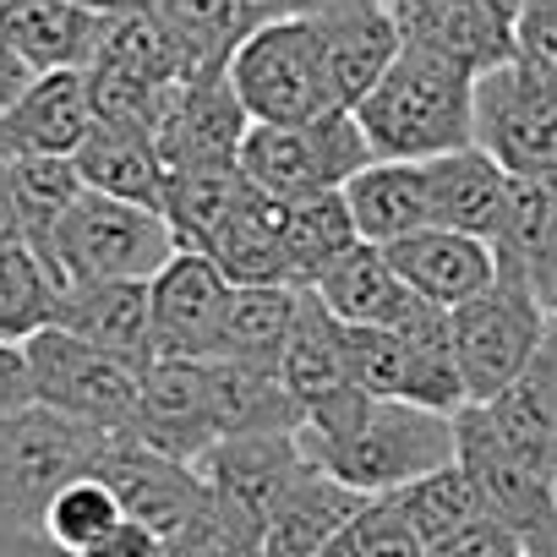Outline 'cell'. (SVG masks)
Wrapping results in <instances>:
<instances>
[{"instance_id": "cell-38", "label": "cell", "mask_w": 557, "mask_h": 557, "mask_svg": "<svg viewBox=\"0 0 557 557\" xmlns=\"http://www.w3.org/2000/svg\"><path fill=\"white\" fill-rule=\"evenodd\" d=\"M334 557H426L416 524L405 519L399 497H367L361 513L334 535Z\"/></svg>"}, {"instance_id": "cell-30", "label": "cell", "mask_w": 557, "mask_h": 557, "mask_svg": "<svg viewBox=\"0 0 557 557\" xmlns=\"http://www.w3.org/2000/svg\"><path fill=\"white\" fill-rule=\"evenodd\" d=\"M278 224H285V202L262 191H246L224 224L202 240V251L224 268L230 285H285V257H278Z\"/></svg>"}, {"instance_id": "cell-1", "label": "cell", "mask_w": 557, "mask_h": 557, "mask_svg": "<svg viewBox=\"0 0 557 557\" xmlns=\"http://www.w3.org/2000/svg\"><path fill=\"white\" fill-rule=\"evenodd\" d=\"M377 159L426 164L475 143V77L421 45H405L377 88L356 104Z\"/></svg>"}, {"instance_id": "cell-12", "label": "cell", "mask_w": 557, "mask_h": 557, "mask_svg": "<svg viewBox=\"0 0 557 557\" xmlns=\"http://www.w3.org/2000/svg\"><path fill=\"white\" fill-rule=\"evenodd\" d=\"M235 285L208 251L181 246L153 278H148V301H153V350L175 361H219L224 318H230Z\"/></svg>"}, {"instance_id": "cell-23", "label": "cell", "mask_w": 557, "mask_h": 557, "mask_svg": "<svg viewBox=\"0 0 557 557\" xmlns=\"http://www.w3.org/2000/svg\"><path fill=\"white\" fill-rule=\"evenodd\" d=\"M361 492H350L339 475H329L318 459L301 470V481L290 486V497L273 508V519L257 535L262 557H323L334 546V535L361 513Z\"/></svg>"}, {"instance_id": "cell-14", "label": "cell", "mask_w": 557, "mask_h": 557, "mask_svg": "<svg viewBox=\"0 0 557 557\" xmlns=\"http://www.w3.org/2000/svg\"><path fill=\"white\" fill-rule=\"evenodd\" d=\"M307 17L318 28V50H323L334 104L356 110L377 88V77L394 66V55L405 50V28H399L394 0H318Z\"/></svg>"}, {"instance_id": "cell-21", "label": "cell", "mask_w": 557, "mask_h": 557, "mask_svg": "<svg viewBox=\"0 0 557 557\" xmlns=\"http://www.w3.org/2000/svg\"><path fill=\"white\" fill-rule=\"evenodd\" d=\"M94 94L88 72H45L34 88L12 104V115L0 121V153H39V159H77V148L94 132Z\"/></svg>"}, {"instance_id": "cell-34", "label": "cell", "mask_w": 557, "mask_h": 557, "mask_svg": "<svg viewBox=\"0 0 557 557\" xmlns=\"http://www.w3.org/2000/svg\"><path fill=\"white\" fill-rule=\"evenodd\" d=\"M12 181H17V208H23V240L45 257L50 268V246L55 230L66 219V208L88 191L77 175V159H39V153H17L12 159Z\"/></svg>"}, {"instance_id": "cell-36", "label": "cell", "mask_w": 557, "mask_h": 557, "mask_svg": "<svg viewBox=\"0 0 557 557\" xmlns=\"http://www.w3.org/2000/svg\"><path fill=\"white\" fill-rule=\"evenodd\" d=\"M121 519H126L121 497L104 486V475L88 470V475L66 481V486L55 492V503L45 508V541H50L55 552H66V557H83V552H94Z\"/></svg>"}, {"instance_id": "cell-42", "label": "cell", "mask_w": 557, "mask_h": 557, "mask_svg": "<svg viewBox=\"0 0 557 557\" xmlns=\"http://www.w3.org/2000/svg\"><path fill=\"white\" fill-rule=\"evenodd\" d=\"M39 394H34V367H28V350L0 339V416H17V410H34Z\"/></svg>"}, {"instance_id": "cell-31", "label": "cell", "mask_w": 557, "mask_h": 557, "mask_svg": "<svg viewBox=\"0 0 557 557\" xmlns=\"http://www.w3.org/2000/svg\"><path fill=\"white\" fill-rule=\"evenodd\" d=\"M88 66L126 72V77H143V83H186L191 77L181 45L170 39V28L153 12H104Z\"/></svg>"}, {"instance_id": "cell-32", "label": "cell", "mask_w": 557, "mask_h": 557, "mask_svg": "<svg viewBox=\"0 0 557 557\" xmlns=\"http://www.w3.org/2000/svg\"><path fill=\"white\" fill-rule=\"evenodd\" d=\"M388 497H399V508H405V519L416 524L426 557H432L437 546H448L454 535H465L475 519L492 513L486 497H481V486H475V475H470L459 459L443 465V470H432V475H421V481H410L405 492H388Z\"/></svg>"}, {"instance_id": "cell-18", "label": "cell", "mask_w": 557, "mask_h": 557, "mask_svg": "<svg viewBox=\"0 0 557 557\" xmlns=\"http://www.w3.org/2000/svg\"><path fill=\"white\" fill-rule=\"evenodd\" d=\"M55 329L77 334L83 345L132 361L148 372L159 361L153 350V301L143 278H104V285H66L55 307Z\"/></svg>"}, {"instance_id": "cell-49", "label": "cell", "mask_w": 557, "mask_h": 557, "mask_svg": "<svg viewBox=\"0 0 557 557\" xmlns=\"http://www.w3.org/2000/svg\"><path fill=\"white\" fill-rule=\"evenodd\" d=\"M323 557H334V552H323Z\"/></svg>"}, {"instance_id": "cell-3", "label": "cell", "mask_w": 557, "mask_h": 557, "mask_svg": "<svg viewBox=\"0 0 557 557\" xmlns=\"http://www.w3.org/2000/svg\"><path fill=\"white\" fill-rule=\"evenodd\" d=\"M307 454L329 475H339L350 492L388 497V492H405L410 481L454 465L459 432H454V416H443V410L405 405V399H372L367 416L339 443H318Z\"/></svg>"}, {"instance_id": "cell-22", "label": "cell", "mask_w": 557, "mask_h": 557, "mask_svg": "<svg viewBox=\"0 0 557 557\" xmlns=\"http://www.w3.org/2000/svg\"><path fill=\"white\" fill-rule=\"evenodd\" d=\"M99 17L83 0H0V39H7L39 77L88 72L99 45Z\"/></svg>"}, {"instance_id": "cell-16", "label": "cell", "mask_w": 557, "mask_h": 557, "mask_svg": "<svg viewBox=\"0 0 557 557\" xmlns=\"http://www.w3.org/2000/svg\"><path fill=\"white\" fill-rule=\"evenodd\" d=\"M251 132L246 104L230 88V72H202L175 88V104L159 126L164 170H197V164H240V143Z\"/></svg>"}, {"instance_id": "cell-41", "label": "cell", "mask_w": 557, "mask_h": 557, "mask_svg": "<svg viewBox=\"0 0 557 557\" xmlns=\"http://www.w3.org/2000/svg\"><path fill=\"white\" fill-rule=\"evenodd\" d=\"M432 557H524V546H519V535H513L497 513H486V519H475L465 535H454L448 546H437Z\"/></svg>"}, {"instance_id": "cell-6", "label": "cell", "mask_w": 557, "mask_h": 557, "mask_svg": "<svg viewBox=\"0 0 557 557\" xmlns=\"http://www.w3.org/2000/svg\"><path fill=\"white\" fill-rule=\"evenodd\" d=\"M34 367V394L45 410L99 432V437H132L137 432V405H143V372L121 356H104L83 345L66 329H45L28 345Z\"/></svg>"}, {"instance_id": "cell-4", "label": "cell", "mask_w": 557, "mask_h": 557, "mask_svg": "<svg viewBox=\"0 0 557 557\" xmlns=\"http://www.w3.org/2000/svg\"><path fill=\"white\" fill-rule=\"evenodd\" d=\"M367 164H377L356 110H323L312 121H251L240 143V175L251 191L273 202H307L323 191H345Z\"/></svg>"}, {"instance_id": "cell-39", "label": "cell", "mask_w": 557, "mask_h": 557, "mask_svg": "<svg viewBox=\"0 0 557 557\" xmlns=\"http://www.w3.org/2000/svg\"><path fill=\"white\" fill-rule=\"evenodd\" d=\"M164 557H262V552H257V535L251 530H240L235 519H224L208 503L202 519H191L181 535L164 541Z\"/></svg>"}, {"instance_id": "cell-40", "label": "cell", "mask_w": 557, "mask_h": 557, "mask_svg": "<svg viewBox=\"0 0 557 557\" xmlns=\"http://www.w3.org/2000/svg\"><path fill=\"white\" fill-rule=\"evenodd\" d=\"M513 61L557 83V0H530L513 17Z\"/></svg>"}, {"instance_id": "cell-45", "label": "cell", "mask_w": 557, "mask_h": 557, "mask_svg": "<svg viewBox=\"0 0 557 557\" xmlns=\"http://www.w3.org/2000/svg\"><path fill=\"white\" fill-rule=\"evenodd\" d=\"M34 77H39V72H34V66H28L7 39H0V121H7V115H12V104L34 88Z\"/></svg>"}, {"instance_id": "cell-35", "label": "cell", "mask_w": 557, "mask_h": 557, "mask_svg": "<svg viewBox=\"0 0 557 557\" xmlns=\"http://www.w3.org/2000/svg\"><path fill=\"white\" fill-rule=\"evenodd\" d=\"M148 12L170 28V39L181 45V55L191 66V77L224 72L230 55H235V45L246 39L235 0H153Z\"/></svg>"}, {"instance_id": "cell-29", "label": "cell", "mask_w": 557, "mask_h": 557, "mask_svg": "<svg viewBox=\"0 0 557 557\" xmlns=\"http://www.w3.org/2000/svg\"><path fill=\"white\" fill-rule=\"evenodd\" d=\"M296 318H301V290H290V285H235L224 339H219V361L278 377V361H285Z\"/></svg>"}, {"instance_id": "cell-46", "label": "cell", "mask_w": 557, "mask_h": 557, "mask_svg": "<svg viewBox=\"0 0 557 557\" xmlns=\"http://www.w3.org/2000/svg\"><path fill=\"white\" fill-rule=\"evenodd\" d=\"M23 240V208H17V181H12V159L0 153V246Z\"/></svg>"}, {"instance_id": "cell-9", "label": "cell", "mask_w": 557, "mask_h": 557, "mask_svg": "<svg viewBox=\"0 0 557 557\" xmlns=\"http://www.w3.org/2000/svg\"><path fill=\"white\" fill-rule=\"evenodd\" d=\"M475 148L513 181H557V83L503 61L475 77Z\"/></svg>"}, {"instance_id": "cell-24", "label": "cell", "mask_w": 557, "mask_h": 557, "mask_svg": "<svg viewBox=\"0 0 557 557\" xmlns=\"http://www.w3.org/2000/svg\"><path fill=\"white\" fill-rule=\"evenodd\" d=\"M426 181H432V213H437L443 230L481 235V240L503 235V219H508V202H513V175L492 153H481L470 143L459 153L426 159Z\"/></svg>"}, {"instance_id": "cell-5", "label": "cell", "mask_w": 557, "mask_h": 557, "mask_svg": "<svg viewBox=\"0 0 557 557\" xmlns=\"http://www.w3.org/2000/svg\"><path fill=\"white\" fill-rule=\"evenodd\" d=\"M181 251L175 224L159 208L83 191L50 246V273L66 285H104V278H148Z\"/></svg>"}, {"instance_id": "cell-11", "label": "cell", "mask_w": 557, "mask_h": 557, "mask_svg": "<svg viewBox=\"0 0 557 557\" xmlns=\"http://www.w3.org/2000/svg\"><path fill=\"white\" fill-rule=\"evenodd\" d=\"M312 465L301 432H246V437H224L213 443L197 470L213 492V508L224 519H235L240 530L262 535V524L273 519V508L290 497V486L301 481V470Z\"/></svg>"}, {"instance_id": "cell-26", "label": "cell", "mask_w": 557, "mask_h": 557, "mask_svg": "<svg viewBox=\"0 0 557 557\" xmlns=\"http://www.w3.org/2000/svg\"><path fill=\"white\" fill-rule=\"evenodd\" d=\"M356 235L372 246H394L405 235H421L437 224L432 213V181L426 164H399V159H377L367 164L350 186H345Z\"/></svg>"}, {"instance_id": "cell-7", "label": "cell", "mask_w": 557, "mask_h": 557, "mask_svg": "<svg viewBox=\"0 0 557 557\" xmlns=\"http://www.w3.org/2000/svg\"><path fill=\"white\" fill-rule=\"evenodd\" d=\"M454 318V345H459V372H465V394L470 405L497 399L546 345L552 318L535 301V290L524 285L519 273H503L465 307L448 312Z\"/></svg>"}, {"instance_id": "cell-8", "label": "cell", "mask_w": 557, "mask_h": 557, "mask_svg": "<svg viewBox=\"0 0 557 557\" xmlns=\"http://www.w3.org/2000/svg\"><path fill=\"white\" fill-rule=\"evenodd\" d=\"M230 88L246 104L251 121H312L323 110H339L329 94V72H323V50H318V28L312 17H290V23H268L257 34H246L230 55Z\"/></svg>"}, {"instance_id": "cell-20", "label": "cell", "mask_w": 557, "mask_h": 557, "mask_svg": "<svg viewBox=\"0 0 557 557\" xmlns=\"http://www.w3.org/2000/svg\"><path fill=\"white\" fill-rule=\"evenodd\" d=\"M481 416V426L519 454L524 465L557 475V323L546 334V345L535 350V361L486 405H470Z\"/></svg>"}, {"instance_id": "cell-17", "label": "cell", "mask_w": 557, "mask_h": 557, "mask_svg": "<svg viewBox=\"0 0 557 557\" xmlns=\"http://www.w3.org/2000/svg\"><path fill=\"white\" fill-rule=\"evenodd\" d=\"M405 45H421L470 77L513 61V12L492 0H394Z\"/></svg>"}, {"instance_id": "cell-50", "label": "cell", "mask_w": 557, "mask_h": 557, "mask_svg": "<svg viewBox=\"0 0 557 557\" xmlns=\"http://www.w3.org/2000/svg\"><path fill=\"white\" fill-rule=\"evenodd\" d=\"M524 7H530V0H524Z\"/></svg>"}, {"instance_id": "cell-33", "label": "cell", "mask_w": 557, "mask_h": 557, "mask_svg": "<svg viewBox=\"0 0 557 557\" xmlns=\"http://www.w3.org/2000/svg\"><path fill=\"white\" fill-rule=\"evenodd\" d=\"M61 278L45 268V257L28 240L0 246V339L28 345L34 334L55 329Z\"/></svg>"}, {"instance_id": "cell-13", "label": "cell", "mask_w": 557, "mask_h": 557, "mask_svg": "<svg viewBox=\"0 0 557 557\" xmlns=\"http://www.w3.org/2000/svg\"><path fill=\"white\" fill-rule=\"evenodd\" d=\"M94 475H104V486L121 497L126 519L148 524L164 541L181 535L191 519H202L208 503H213L197 465L170 459V454L148 448L143 437H110L94 459Z\"/></svg>"}, {"instance_id": "cell-37", "label": "cell", "mask_w": 557, "mask_h": 557, "mask_svg": "<svg viewBox=\"0 0 557 557\" xmlns=\"http://www.w3.org/2000/svg\"><path fill=\"white\" fill-rule=\"evenodd\" d=\"M345 367L361 394L416 405V356L399 329H350L345 323Z\"/></svg>"}, {"instance_id": "cell-44", "label": "cell", "mask_w": 557, "mask_h": 557, "mask_svg": "<svg viewBox=\"0 0 557 557\" xmlns=\"http://www.w3.org/2000/svg\"><path fill=\"white\" fill-rule=\"evenodd\" d=\"M318 0H235L240 12V34H257L268 23H290V17H307Z\"/></svg>"}, {"instance_id": "cell-28", "label": "cell", "mask_w": 557, "mask_h": 557, "mask_svg": "<svg viewBox=\"0 0 557 557\" xmlns=\"http://www.w3.org/2000/svg\"><path fill=\"white\" fill-rule=\"evenodd\" d=\"M356 219L345 191H323L307 202H285V224H278V257H285V285L290 290H318L329 268L356 246Z\"/></svg>"}, {"instance_id": "cell-19", "label": "cell", "mask_w": 557, "mask_h": 557, "mask_svg": "<svg viewBox=\"0 0 557 557\" xmlns=\"http://www.w3.org/2000/svg\"><path fill=\"white\" fill-rule=\"evenodd\" d=\"M383 251H388V262H394V273L405 278V285H410L421 301L443 307V312L475 301L492 278H497V251H492V240L459 235V230H443V224H432V230H421V235H405V240H394V246H383Z\"/></svg>"}, {"instance_id": "cell-47", "label": "cell", "mask_w": 557, "mask_h": 557, "mask_svg": "<svg viewBox=\"0 0 557 557\" xmlns=\"http://www.w3.org/2000/svg\"><path fill=\"white\" fill-rule=\"evenodd\" d=\"M153 0H94V12H148Z\"/></svg>"}, {"instance_id": "cell-48", "label": "cell", "mask_w": 557, "mask_h": 557, "mask_svg": "<svg viewBox=\"0 0 557 557\" xmlns=\"http://www.w3.org/2000/svg\"><path fill=\"white\" fill-rule=\"evenodd\" d=\"M23 557H66V552H55V546L45 541V546H34V552H23Z\"/></svg>"}, {"instance_id": "cell-51", "label": "cell", "mask_w": 557, "mask_h": 557, "mask_svg": "<svg viewBox=\"0 0 557 557\" xmlns=\"http://www.w3.org/2000/svg\"><path fill=\"white\" fill-rule=\"evenodd\" d=\"M552 323H557V318H552Z\"/></svg>"}, {"instance_id": "cell-27", "label": "cell", "mask_w": 557, "mask_h": 557, "mask_svg": "<svg viewBox=\"0 0 557 557\" xmlns=\"http://www.w3.org/2000/svg\"><path fill=\"white\" fill-rule=\"evenodd\" d=\"M77 175H83L88 191H104V197L143 202V208H159L164 213L170 170H164V153H159V137L153 132L94 121L88 143L77 148Z\"/></svg>"}, {"instance_id": "cell-25", "label": "cell", "mask_w": 557, "mask_h": 557, "mask_svg": "<svg viewBox=\"0 0 557 557\" xmlns=\"http://www.w3.org/2000/svg\"><path fill=\"white\" fill-rule=\"evenodd\" d=\"M318 301L350 329H399L421 307V296L394 273L388 251L372 240H356L329 268V278L318 285Z\"/></svg>"}, {"instance_id": "cell-15", "label": "cell", "mask_w": 557, "mask_h": 557, "mask_svg": "<svg viewBox=\"0 0 557 557\" xmlns=\"http://www.w3.org/2000/svg\"><path fill=\"white\" fill-rule=\"evenodd\" d=\"M148 448L197 465L219 443V410H213V361H175L159 356L143 372V405L137 432Z\"/></svg>"}, {"instance_id": "cell-10", "label": "cell", "mask_w": 557, "mask_h": 557, "mask_svg": "<svg viewBox=\"0 0 557 557\" xmlns=\"http://www.w3.org/2000/svg\"><path fill=\"white\" fill-rule=\"evenodd\" d=\"M454 432H459V465L475 475L486 508L519 535L524 557H557V475L508 454L470 405L454 416Z\"/></svg>"}, {"instance_id": "cell-43", "label": "cell", "mask_w": 557, "mask_h": 557, "mask_svg": "<svg viewBox=\"0 0 557 557\" xmlns=\"http://www.w3.org/2000/svg\"><path fill=\"white\" fill-rule=\"evenodd\" d=\"M83 557H164V535H153L148 524H137V519H121L94 552H83Z\"/></svg>"}, {"instance_id": "cell-2", "label": "cell", "mask_w": 557, "mask_h": 557, "mask_svg": "<svg viewBox=\"0 0 557 557\" xmlns=\"http://www.w3.org/2000/svg\"><path fill=\"white\" fill-rule=\"evenodd\" d=\"M110 437L34 405L0 416V557H23L45 546V508L55 492L94 470Z\"/></svg>"}]
</instances>
